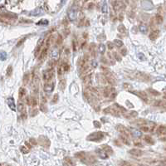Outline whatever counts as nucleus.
Wrapping results in <instances>:
<instances>
[{
	"label": "nucleus",
	"mask_w": 166,
	"mask_h": 166,
	"mask_svg": "<svg viewBox=\"0 0 166 166\" xmlns=\"http://www.w3.org/2000/svg\"><path fill=\"white\" fill-rule=\"evenodd\" d=\"M104 133L103 132H101V131H97V132H94V133H91L90 136L87 137V140H90V141H95L98 142L101 141V140H102L104 138Z\"/></svg>",
	"instance_id": "nucleus-1"
},
{
	"label": "nucleus",
	"mask_w": 166,
	"mask_h": 166,
	"mask_svg": "<svg viewBox=\"0 0 166 166\" xmlns=\"http://www.w3.org/2000/svg\"><path fill=\"white\" fill-rule=\"evenodd\" d=\"M53 77H54V69L52 67L44 71L43 73V78L45 82H50Z\"/></svg>",
	"instance_id": "nucleus-2"
},
{
	"label": "nucleus",
	"mask_w": 166,
	"mask_h": 166,
	"mask_svg": "<svg viewBox=\"0 0 166 166\" xmlns=\"http://www.w3.org/2000/svg\"><path fill=\"white\" fill-rule=\"evenodd\" d=\"M18 111L21 113V116L23 120L27 118V111H26V107H25L24 103L22 101H19L18 104Z\"/></svg>",
	"instance_id": "nucleus-3"
},
{
	"label": "nucleus",
	"mask_w": 166,
	"mask_h": 166,
	"mask_svg": "<svg viewBox=\"0 0 166 166\" xmlns=\"http://www.w3.org/2000/svg\"><path fill=\"white\" fill-rule=\"evenodd\" d=\"M112 5H113V8L115 11L120 10V9H124L125 7L122 1H119V0H115L114 3H112Z\"/></svg>",
	"instance_id": "nucleus-4"
},
{
	"label": "nucleus",
	"mask_w": 166,
	"mask_h": 166,
	"mask_svg": "<svg viewBox=\"0 0 166 166\" xmlns=\"http://www.w3.org/2000/svg\"><path fill=\"white\" fill-rule=\"evenodd\" d=\"M38 141H39V144L43 147L47 148L50 146V140L45 136H40L39 139H38Z\"/></svg>",
	"instance_id": "nucleus-5"
},
{
	"label": "nucleus",
	"mask_w": 166,
	"mask_h": 166,
	"mask_svg": "<svg viewBox=\"0 0 166 166\" xmlns=\"http://www.w3.org/2000/svg\"><path fill=\"white\" fill-rule=\"evenodd\" d=\"M76 17H77V9L76 8H71L68 12V18L70 19V21L76 20Z\"/></svg>",
	"instance_id": "nucleus-6"
},
{
	"label": "nucleus",
	"mask_w": 166,
	"mask_h": 166,
	"mask_svg": "<svg viewBox=\"0 0 166 166\" xmlns=\"http://www.w3.org/2000/svg\"><path fill=\"white\" fill-rule=\"evenodd\" d=\"M54 87L55 82H51V83H49V82H47V83L44 85V91H45V92H52L53 89H54Z\"/></svg>",
	"instance_id": "nucleus-7"
},
{
	"label": "nucleus",
	"mask_w": 166,
	"mask_h": 166,
	"mask_svg": "<svg viewBox=\"0 0 166 166\" xmlns=\"http://www.w3.org/2000/svg\"><path fill=\"white\" fill-rule=\"evenodd\" d=\"M117 130L120 131V133L123 134L124 136H125L126 137H129L130 136V131L125 128V126H123L122 125H117Z\"/></svg>",
	"instance_id": "nucleus-8"
},
{
	"label": "nucleus",
	"mask_w": 166,
	"mask_h": 166,
	"mask_svg": "<svg viewBox=\"0 0 166 166\" xmlns=\"http://www.w3.org/2000/svg\"><path fill=\"white\" fill-rule=\"evenodd\" d=\"M133 93L138 95V96H140V97L143 101H145V102H147L148 101L147 94H145V92H144V91H133Z\"/></svg>",
	"instance_id": "nucleus-9"
},
{
	"label": "nucleus",
	"mask_w": 166,
	"mask_h": 166,
	"mask_svg": "<svg viewBox=\"0 0 166 166\" xmlns=\"http://www.w3.org/2000/svg\"><path fill=\"white\" fill-rule=\"evenodd\" d=\"M43 46V39H40V40H39V43H38V46H37L35 51H34V57H37L38 55H39V53L41 52Z\"/></svg>",
	"instance_id": "nucleus-10"
},
{
	"label": "nucleus",
	"mask_w": 166,
	"mask_h": 166,
	"mask_svg": "<svg viewBox=\"0 0 166 166\" xmlns=\"http://www.w3.org/2000/svg\"><path fill=\"white\" fill-rule=\"evenodd\" d=\"M141 4L142 7L144 9H152L153 8V4L150 0H144V1H142Z\"/></svg>",
	"instance_id": "nucleus-11"
},
{
	"label": "nucleus",
	"mask_w": 166,
	"mask_h": 166,
	"mask_svg": "<svg viewBox=\"0 0 166 166\" xmlns=\"http://www.w3.org/2000/svg\"><path fill=\"white\" fill-rule=\"evenodd\" d=\"M160 31L155 30V31H153L152 33H150V36H149V38H150V40L154 41V40H156V39L160 37Z\"/></svg>",
	"instance_id": "nucleus-12"
},
{
	"label": "nucleus",
	"mask_w": 166,
	"mask_h": 166,
	"mask_svg": "<svg viewBox=\"0 0 166 166\" xmlns=\"http://www.w3.org/2000/svg\"><path fill=\"white\" fill-rule=\"evenodd\" d=\"M7 102H8V106L10 107V109L13 110V111H16V106H15V102H14V99L12 98V97H9L7 100Z\"/></svg>",
	"instance_id": "nucleus-13"
},
{
	"label": "nucleus",
	"mask_w": 166,
	"mask_h": 166,
	"mask_svg": "<svg viewBox=\"0 0 166 166\" xmlns=\"http://www.w3.org/2000/svg\"><path fill=\"white\" fill-rule=\"evenodd\" d=\"M129 153L131 155H134V156H136V157H139V156H141L142 155V151L140 149H132L129 151Z\"/></svg>",
	"instance_id": "nucleus-14"
},
{
	"label": "nucleus",
	"mask_w": 166,
	"mask_h": 166,
	"mask_svg": "<svg viewBox=\"0 0 166 166\" xmlns=\"http://www.w3.org/2000/svg\"><path fill=\"white\" fill-rule=\"evenodd\" d=\"M102 149H103L104 151H105L106 154H108V155H111L114 154V151H113V150L111 149V147H110L109 145H107V144H103V145H102Z\"/></svg>",
	"instance_id": "nucleus-15"
},
{
	"label": "nucleus",
	"mask_w": 166,
	"mask_h": 166,
	"mask_svg": "<svg viewBox=\"0 0 166 166\" xmlns=\"http://www.w3.org/2000/svg\"><path fill=\"white\" fill-rule=\"evenodd\" d=\"M165 133H166L165 126H164V125H160V126H159L158 130H157V134H158V135H160V136H164Z\"/></svg>",
	"instance_id": "nucleus-16"
},
{
	"label": "nucleus",
	"mask_w": 166,
	"mask_h": 166,
	"mask_svg": "<svg viewBox=\"0 0 166 166\" xmlns=\"http://www.w3.org/2000/svg\"><path fill=\"white\" fill-rule=\"evenodd\" d=\"M61 67L63 69V72H67V71H69V67H69L67 63L63 62V63H62V65H61Z\"/></svg>",
	"instance_id": "nucleus-17"
},
{
	"label": "nucleus",
	"mask_w": 166,
	"mask_h": 166,
	"mask_svg": "<svg viewBox=\"0 0 166 166\" xmlns=\"http://www.w3.org/2000/svg\"><path fill=\"white\" fill-rule=\"evenodd\" d=\"M66 85H67V82H66V79H62L59 82V88H60L61 91L65 90Z\"/></svg>",
	"instance_id": "nucleus-18"
},
{
	"label": "nucleus",
	"mask_w": 166,
	"mask_h": 166,
	"mask_svg": "<svg viewBox=\"0 0 166 166\" xmlns=\"http://www.w3.org/2000/svg\"><path fill=\"white\" fill-rule=\"evenodd\" d=\"M86 155H87V154L85 152H78L75 155V157L77 159H80V160H84Z\"/></svg>",
	"instance_id": "nucleus-19"
},
{
	"label": "nucleus",
	"mask_w": 166,
	"mask_h": 166,
	"mask_svg": "<svg viewBox=\"0 0 166 166\" xmlns=\"http://www.w3.org/2000/svg\"><path fill=\"white\" fill-rule=\"evenodd\" d=\"M144 140L147 142L148 144H155V141H154V140L152 139V137L150 136H144Z\"/></svg>",
	"instance_id": "nucleus-20"
},
{
	"label": "nucleus",
	"mask_w": 166,
	"mask_h": 166,
	"mask_svg": "<svg viewBox=\"0 0 166 166\" xmlns=\"http://www.w3.org/2000/svg\"><path fill=\"white\" fill-rule=\"evenodd\" d=\"M27 94V91L23 87H21L19 89V98H22L25 95Z\"/></svg>",
	"instance_id": "nucleus-21"
},
{
	"label": "nucleus",
	"mask_w": 166,
	"mask_h": 166,
	"mask_svg": "<svg viewBox=\"0 0 166 166\" xmlns=\"http://www.w3.org/2000/svg\"><path fill=\"white\" fill-rule=\"evenodd\" d=\"M95 43H91L90 47H89V51L91 53L92 56H95Z\"/></svg>",
	"instance_id": "nucleus-22"
},
{
	"label": "nucleus",
	"mask_w": 166,
	"mask_h": 166,
	"mask_svg": "<svg viewBox=\"0 0 166 166\" xmlns=\"http://www.w3.org/2000/svg\"><path fill=\"white\" fill-rule=\"evenodd\" d=\"M63 164H64V165H73L74 163L72 162L71 159L65 158L64 159V160H63Z\"/></svg>",
	"instance_id": "nucleus-23"
},
{
	"label": "nucleus",
	"mask_w": 166,
	"mask_h": 166,
	"mask_svg": "<svg viewBox=\"0 0 166 166\" xmlns=\"http://www.w3.org/2000/svg\"><path fill=\"white\" fill-rule=\"evenodd\" d=\"M29 79H30V74L28 73H25L24 76H23V84L27 85L29 82Z\"/></svg>",
	"instance_id": "nucleus-24"
},
{
	"label": "nucleus",
	"mask_w": 166,
	"mask_h": 166,
	"mask_svg": "<svg viewBox=\"0 0 166 166\" xmlns=\"http://www.w3.org/2000/svg\"><path fill=\"white\" fill-rule=\"evenodd\" d=\"M101 12L103 14H106L108 12V7H107V3H106V1H104L103 4H102V7H101Z\"/></svg>",
	"instance_id": "nucleus-25"
},
{
	"label": "nucleus",
	"mask_w": 166,
	"mask_h": 166,
	"mask_svg": "<svg viewBox=\"0 0 166 166\" xmlns=\"http://www.w3.org/2000/svg\"><path fill=\"white\" fill-rule=\"evenodd\" d=\"M147 91L150 94H151V95H155V96H157V95H160V93L159 92V91H157L154 90V89H151V88H150V89H148Z\"/></svg>",
	"instance_id": "nucleus-26"
},
{
	"label": "nucleus",
	"mask_w": 166,
	"mask_h": 166,
	"mask_svg": "<svg viewBox=\"0 0 166 166\" xmlns=\"http://www.w3.org/2000/svg\"><path fill=\"white\" fill-rule=\"evenodd\" d=\"M139 29H140V33H144V34L147 33L148 27H146V26H144V25H140L139 27Z\"/></svg>",
	"instance_id": "nucleus-27"
},
{
	"label": "nucleus",
	"mask_w": 166,
	"mask_h": 166,
	"mask_svg": "<svg viewBox=\"0 0 166 166\" xmlns=\"http://www.w3.org/2000/svg\"><path fill=\"white\" fill-rule=\"evenodd\" d=\"M120 140H122V142L124 143V144L130 145V142L128 141V139H127V137H126V136H124V135H121V136H120Z\"/></svg>",
	"instance_id": "nucleus-28"
},
{
	"label": "nucleus",
	"mask_w": 166,
	"mask_h": 166,
	"mask_svg": "<svg viewBox=\"0 0 166 166\" xmlns=\"http://www.w3.org/2000/svg\"><path fill=\"white\" fill-rule=\"evenodd\" d=\"M155 20H156V22L159 24H160L163 22V17L161 16L160 14H157L156 16H155Z\"/></svg>",
	"instance_id": "nucleus-29"
},
{
	"label": "nucleus",
	"mask_w": 166,
	"mask_h": 166,
	"mask_svg": "<svg viewBox=\"0 0 166 166\" xmlns=\"http://www.w3.org/2000/svg\"><path fill=\"white\" fill-rule=\"evenodd\" d=\"M113 43H114V45L118 47H120L123 46V42L119 40V39H115L114 42H113Z\"/></svg>",
	"instance_id": "nucleus-30"
},
{
	"label": "nucleus",
	"mask_w": 166,
	"mask_h": 166,
	"mask_svg": "<svg viewBox=\"0 0 166 166\" xmlns=\"http://www.w3.org/2000/svg\"><path fill=\"white\" fill-rule=\"evenodd\" d=\"M91 74L86 75V77L84 78L85 83H86V84H89L91 82Z\"/></svg>",
	"instance_id": "nucleus-31"
},
{
	"label": "nucleus",
	"mask_w": 166,
	"mask_h": 166,
	"mask_svg": "<svg viewBox=\"0 0 166 166\" xmlns=\"http://www.w3.org/2000/svg\"><path fill=\"white\" fill-rule=\"evenodd\" d=\"M118 31H119L120 33H125V32H126V28H125L124 25L120 24V26L118 27Z\"/></svg>",
	"instance_id": "nucleus-32"
},
{
	"label": "nucleus",
	"mask_w": 166,
	"mask_h": 166,
	"mask_svg": "<svg viewBox=\"0 0 166 166\" xmlns=\"http://www.w3.org/2000/svg\"><path fill=\"white\" fill-rule=\"evenodd\" d=\"M96 151H97V152H99V155H100V157H101V159L108 158V155H107L106 152L103 153V152H101V151H100V150H96Z\"/></svg>",
	"instance_id": "nucleus-33"
},
{
	"label": "nucleus",
	"mask_w": 166,
	"mask_h": 166,
	"mask_svg": "<svg viewBox=\"0 0 166 166\" xmlns=\"http://www.w3.org/2000/svg\"><path fill=\"white\" fill-rule=\"evenodd\" d=\"M99 49H100V52H101V54H104L105 53V51H106V47L104 44H100L99 45Z\"/></svg>",
	"instance_id": "nucleus-34"
},
{
	"label": "nucleus",
	"mask_w": 166,
	"mask_h": 166,
	"mask_svg": "<svg viewBox=\"0 0 166 166\" xmlns=\"http://www.w3.org/2000/svg\"><path fill=\"white\" fill-rule=\"evenodd\" d=\"M41 12H42V10L40 9V8H37L35 11L31 12L30 15H35V16H37V15H38V14H40Z\"/></svg>",
	"instance_id": "nucleus-35"
},
{
	"label": "nucleus",
	"mask_w": 166,
	"mask_h": 166,
	"mask_svg": "<svg viewBox=\"0 0 166 166\" xmlns=\"http://www.w3.org/2000/svg\"><path fill=\"white\" fill-rule=\"evenodd\" d=\"M7 57V54L5 52H0V60L4 61Z\"/></svg>",
	"instance_id": "nucleus-36"
},
{
	"label": "nucleus",
	"mask_w": 166,
	"mask_h": 166,
	"mask_svg": "<svg viewBox=\"0 0 166 166\" xmlns=\"http://www.w3.org/2000/svg\"><path fill=\"white\" fill-rule=\"evenodd\" d=\"M13 73V67H12V66H9L7 69V76H10Z\"/></svg>",
	"instance_id": "nucleus-37"
},
{
	"label": "nucleus",
	"mask_w": 166,
	"mask_h": 166,
	"mask_svg": "<svg viewBox=\"0 0 166 166\" xmlns=\"http://www.w3.org/2000/svg\"><path fill=\"white\" fill-rule=\"evenodd\" d=\"M48 24V20L47 19H42L40 22H38V25H47Z\"/></svg>",
	"instance_id": "nucleus-38"
},
{
	"label": "nucleus",
	"mask_w": 166,
	"mask_h": 166,
	"mask_svg": "<svg viewBox=\"0 0 166 166\" xmlns=\"http://www.w3.org/2000/svg\"><path fill=\"white\" fill-rule=\"evenodd\" d=\"M93 125H94V127H95V128H101V122H99L98 120H95L93 122Z\"/></svg>",
	"instance_id": "nucleus-39"
},
{
	"label": "nucleus",
	"mask_w": 166,
	"mask_h": 166,
	"mask_svg": "<svg viewBox=\"0 0 166 166\" xmlns=\"http://www.w3.org/2000/svg\"><path fill=\"white\" fill-rule=\"evenodd\" d=\"M62 43H63V37H62L61 35H58L56 43H57V45H61V44H62Z\"/></svg>",
	"instance_id": "nucleus-40"
},
{
	"label": "nucleus",
	"mask_w": 166,
	"mask_h": 166,
	"mask_svg": "<svg viewBox=\"0 0 166 166\" xmlns=\"http://www.w3.org/2000/svg\"><path fill=\"white\" fill-rule=\"evenodd\" d=\"M104 95H105L106 97H109L110 96V88H107V87H106V89L104 90Z\"/></svg>",
	"instance_id": "nucleus-41"
},
{
	"label": "nucleus",
	"mask_w": 166,
	"mask_h": 166,
	"mask_svg": "<svg viewBox=\"0 0 166 166\" xmlns=\"http://www.w3.org/2000/svg\"><path fill=\"white\" fill-rule=\"evenodd\" d=\"M58 100H59V95H58V94H55L53 98H52V103H57Z\"/></svg>",
	"instance_id": "nucleus-42"
},
{
	"label": "nucleus",
	"mask_w": 166,
	"mask_h": 166,
	"mask_svg": "<svg viewBox=\"0 0 166 166\" xmlns=\"http://www.w3.org/2000/svg\"><path fill=\"white\" fill-rule=\"evenodd\" d=\"M20 150H21V152H22V154H27V152H28V149H27V147H25V146H21Z\"/></svg>",
	"instance_id": "nucleus-43"
},
{
	"label": "nucleus",
	"mask_w": 166,
	"mask_h": 166,
	"mask_svg": "<svg viewBox=\"0 0 166 166\" xmlns=\"http://www.w3.org/2000/svg\"><path fill=\"white\" fill-rule=\"evenodd\" d=\"M113 56H114L115 58V60L118 61V62H120V61H121V57L119 56V54H118L117 52H114V53H113Z\"/></svg>",
	"instance_id": "nucleus-44"
},
{
	"label": "nucleus",
	"mask_w": 166,
	"mask_h": 166,
	"mask_svg": "<svg viewBox=\"0 0 166 166\" xmlns=\"http://www.w3.org/2000/svg\"><path fill=\"white\" fill-rule=\"evenodd\" d=\"M30 113H31V115H32V116H34V115H36L38 114V110L36 109H32L31 110V111H30Z\"/></svg>",
	"instance_id": "nucleus-45"
},
{
	"label": "nucleus",
	"mask_w": 166,
	"mask_h": 166,
	"mask_svg": "<svg viewBox=\"0 0 166 166\" xmlns=\"http://www.w3.org/2000/svg\"><path fill=\"white\" fill-rule=\"evenodd\" d=\"M107 47H108L110 50L113 49V47H114V43H112L111 42H108V43H107Z\"/></svg>",
	"instance_id": "nucleus-46"
},
{
	"label": "nucleus",
	"mask_w": 166,
	"mask_h": 166,
	"mask_svg": "<svg viewBox=\"0 0 166 166\" xmlns=\"http://www.w3.org/2000/svg\"><path fill=\"white\" fill-rule=\"evenodd\" d=\"M26 39H27V38H26V37H25V38H22V39H21V40H19L18 43L17 44V47H19V46H20V45H22V44L23 43H24V41H25V40H26Z\"/></svg>",
	"instance_id": "nucleus-47"
},
{
	"label": "nucleus",
	"mask_w": 166,
	"mask_h": 166,
	"mask_svg": "<svg viewBox=\"0 0 166 166\" xmlns=\"http://www.w3.org/2000/svg\"><path fill=\"white\" fill-rule=\"evenodd\" d=\"M140 130H141L142 131H144V132H148V131H150V129H149V127H147V126H141Z\"/></svg>",
	"instance_id": "nucleus-48"
},
{
	"label": "nucleus",
	"mask_w": 166,
	"mask_h": 166,
	"mask_svg": "<svg viewBox=\"0 0 166 166\" xmlns=\"http://www.w3.org/2000/svg\"><path fill=\"white\" fill-rule=\"evenodd\" d=\"M120 53H121L123 56H125V55L127 54V49L124 47V48H122V49L120 50Z\"/></svg>",
	"instance_id": "nucleus-49"
},
{
	"label": "nucleus",
	"mask_w": 166,
	"mask_h": 166,
	"mask_svg": "<svg viewBox=\"0 0 166 166\" xmlns=\"http://www.w3.org/2000/svg\"><path fill=\"white\" fill-rule=\"evenodd\" d=\"M40 109H41L42 111H43V112H46L47 111L46 106H44V104H43V103H41V106H40Z\"/></svg>",
	"instance_id": "nucleus-50"
},
{
	"label": "nucleus",
	"mask_w": 166,
	"mask_h": 166,
	"mask_svg": "<svg viewBox=\"0 0 166 166\" xmlns=\"http://www.w3.org/2000/svg\"><path fill=\"white\" fill-rule=\"evenodd\" d=\"M134 136H136V137H137V138H139V137H140L141 136V134L140 133L139 131H134Z\"/></svg>",
	"instance_id": "nucleus-51"
},
{
	"label": "nucleus",
	"mask_w": 166,
	"mask_h": 166,
	"mask_svg": "<svg viewBox=\"0 0 166 166\" xmlns=\"http://www.w3.org/2000/svg\"><path fill=\"white\" fill-rule=\"evenodd\" d=\"M7 3V0H0V7H3Z\"/></svg>",
	"instance_id": "nucleus-52"
},
{
	"label": "nucleus",
	"mask_w": 166,
	"mask_h": 166,
	"mask_svg": "<svg viewBox=\"0 0 166 166\" xmlns=\"http://www.w3.org/2000/svg\"><path fill=\"white\" fill-rule=\"evenodd\" d=\"M30 143L33 144V145H36V144H38V143H37V140H36L35 139H30Z\"/></svg>",
	"instance_id": "nucleus-53"
},
{
	"label": "nucleus",
	"mask_w": 166,
	"mask_h": 166,
	"mask_svg": "<svg viewBox=\"0 0 166 166\" xmlns=\"http://www.w3.org/2000/svg\"><path fill=\"white\" fill-rule=\"evenodd\" d=\"M137 115H138V113H137V112H136V111H131V116L136 117V116H137Z\"/></svg>",
	"instance_id": "nucleus-54"
},
{
	"label": "nucleus",
	"mask_w": 166,
	"mask_h": 166,
	"mask_svg": "<svg viewBox=\"0 0 166 166\" xmlns=\"http://www.w3.org/2000/svg\"><path fill=\"white\" fill-rule=\"evenodd\" d=\"M72 47H73L74 51H76V42L75 41V40H73V42H72Z\"/></svg>",
	"instance_id": "nucleus-55"
},
{
	"label": "nucleus",
	"mask_w": 166,
	"mask_h": 166,
	"mask_svg": "<svg viewBox=\"0 0 166 166\" xmlns=\"http://www.w3.org/2000/svg\"><path fill=\"white\" fill-rule=\"evenodd\" d=\"M120 164H121V165H131V164H130L129 162H125V161L120 163Z\"/></svg>",
	"instance_id": "nucleus-56"
},
{
	"label": "nucleus",
	"mask_w": 166,
	"mask_h": 166,
	"mask_svg": "<svg viewBox=\"0 0 166 166\" xmlns=\"http://www.w3.org/2000/svg\"><path fill=\"white\" fill-rule=\"evenodd\" d=\"M93 7H94V3H90L88 4V8H89V9H91Z\"/></svg>",
	"instance_id": "nucleus-57"
},
{
	"label": "nucleus",
	"mask_w": 166,
	"mask_h": 166,
	"mask_svg": "<svg viewBox=\"0 0 166 166\" xmlns=\"http://www.w3.org/2000/svg\"><path fill=\"white\" fill-rule=\"evenodd\" d=\"M58 52H57V51H53V52H52V57H57V56H58Z\"/></svg>",
	"instance_id": "nucleus-58"
},
{
	"label": "nucleus",
	"mask_w": 166,
	"mask_h": 166,
	"mask_svg": "<svg viewBox=\"0 0 166 166\" xmlns=\"http://www.w3.org/2000/svg\"><path fill=\"white\" fill-rule=\"evenodd\" d=\"M139 58H140V59H142V60H144V55L142 54V53H140V54H139Z\"/></svg>",
	"instance_id": "nucleus-59"
},
{
	"label": "nucleus",
	"mask_w": 166,
	"mask_h": 166,
	"mask_svg": "<svg viewBox=\"0 0 166 166\" xmlns=\"http://www.w3.org/2000/svg\"><path fill=\"white\" fill-rule=\"evenodd\" d=\"M92 66L94 67H95L97 66V63H96V62H92Z\"/></svg>",
	"instance_id": "nucleus-60"
},
{
	"label": "nucleus",
	"mask_w": 166,
	"mask_h": 166,
	"mask_svg": "<svg viewBox=\"0 0 166 166\" xmlns=\"http://www.w3.org/2000/svg\"><path fill=\"white\" fill-rule=\"evenodd\" d=\"M25 144H26V145H27V147H28V148H29V149H30L31 145H30V144H29V143H27V142H25Z\"/></svg>",
	"instance_id": "nucleus-61"
},
{
	"label": "nucleus",
	"mask_w": 166,
	"mask_h": 166,
	"mask_svg": "<svg viewBox=\"0 0 166 166\" xmlns=\"http://www.w3.org/2000/svg\"><path fill=\"white\" fill-rule=\"evenodd\" d=\"M115 144H117V145H119V146H120V144L118 142V140H115Z\"/></svg>",
	"instance_id": "nucleus-62"
},
{
	"label": "nucleus",
	"mask_w": 166,
	"mask_h": 166,
	"mask_svg": "<svg viewBox=\"0 0 166 166\" xmlns=\"http://www.w3.org/2000/svg\"><path fill=\"white\" fill-rule=\"evenodd\" d=\"M136 145H139V146H142V144H140V143H136Z\"/></svg>",
	"instance_id": "nucleus-63"
},
{
	"label": "nucleus",
	"mask_w": 166,
	"mask_h": 166,
	"mask_svg": "<svg viewBox=\"0 0 166 166\" xmlns=\"http://www.w3.org/2000/svg\"><path fill=\"white\" fill-rule=\"evenodd\" d=\"M83 36H84V38H87V33H84V35H83Z\"/></svg>",
	"instance_id": "nucleus-64"
}]
</instances>
